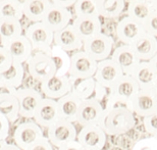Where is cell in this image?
Here are the masks:
<instances>
[{
	"label": "cell",
	"instance_id": "obj_17",
	"mask_svg": "<svg viewBox=\"0 0 157 150\" xmlns=\"http://www.w3.org/2000/svg\"><path fill=\"white\" fill-rule=\"evenodd\" d=\"M138 91H139V87L135 80L131 76L124 75L108 89L106 98L128 103Z\"/></svg>",
	"mask_w": 157,
	"mask_h": 150
},
{
	"label": "cell",
	"instance_id": "obj_48",
	"mask_svg": "<svg viewBox=\"0 0 157 150\" xmlns=\"http://www.w3.org/2000/svg\"><path fill=\"white\" fill-rule=\"evenodd\" d=\"M78 150H85V149H83V148H80V149H78Z\"/></svg>",
	"mask_w": 157,
	"mask_h": 150
},
{
	"label": "cell",
	"instance_id": "obj_39",
	"mask_svg": "<svg viewBox=\"0 0 157 150\" xmlns=\"http://www.w3.org/2000/svg\"><path fill=\"white\" fill-rule=\"evenodd\" d=\"M10 123L4 117L0 115V140H6L9 136Z\"/></svg>",
	"mask_w": 157,
	"mask_h": 150
},
{
	"label": "cell",
	"instance_id": "obj_8",
	"mask_svg": "<svg viewBox=\"0 0 157 150\" xmlns=\"http://www.w3.org/2000/svg\"><path fill=\"white\" fill-rule=\"evenodd\" d=\"M76 141L85 150H103L107 141V136L98 125L82 127L77 134Z\"/></svg>",
	"mask_w": 157,
	"mask_h": 150
},
{
	"label": "cell",
	"instance_id": "obj_4",
	"mask_svg": "<svg viewBox=\"0 0 157 150\" xmlns=\"http://www.w3.org/2000/svg\"><path fill=\"white\" fill-rule=\"evenodd\" d=\"M97 67V61L84 51H77L70 56V67L67 76L71 81L93 78Z\"/></svg>",
	"mask_w": 157,
	"mask_h": 150
},
{
	"label": "cell",
	"instance_id": "obj_37",
	"mask_svg": "<svg viewBox=\"0 0 157 150\" xmlns=\"http://www.w3.org/2000/svg\"><path fill=\"white\" fill-rule=\"evenodd\" d=\"M146 34H149L153 37L157 38V11L153 12L151 17L142 24Z\"/></svg>",
	"mask_w": 157,
	"mask_h": 150
},
{
	"label": "cell",
	"instance_id": "obj_31",
	"mask_svg": "<svg viewBox=\"0 0 157 150\" xmlns=\"http://www.w3.org/2000/svg\"><path fill=\"white\" fill-rule=\"evenodd\" d=\"M95 86L96 82L94 78L71 81V93L83 101V100L93 97Z\"/></svg>",
	"mask_w": 157,
	"mask_h": 150
},
{
	"label": "cell",
	"instance_id": "obj_23",
	"mask_svg": "<svg viewBox=\"0 0 157 150\" xmlns=\"http://www.w3.org/2000/svg\"><path fill=\"white\" fill-rule=\"evenodd\" d=\"M131 47L140 61H149L157 55V39L156 37L145 33L132 44Z\"/></svg>",
	"mask_w": 157,
	"mask_h": 150
},
{
	"label": "cell",
	"instance_id": "obj_42",
	"mask_svg": "<svg viewBox=\"0 0 157 150\" xmlns=\"http://www.w3.org/2000/svg\"><path fill=\"white\" fill-rule=\"evenodd\" d=\"M76 1L77 0H50L51 4L55 6H59V7L67 8V9L68 7H71V6H74Z\"/></svg>",
	"mask_w": 157,
	"mask_h": 150
},
{
	"label": "cell",
	"instance_id": "obj_1",
	"mask_svg": "<svg viewBox=\"0 0 157 150\" xmlns=\"http://www.w3.org/2000/svg\"><path fill=\"white\" fill-rule=\"evenodd\" d=\"M98 126L106 136H121L134 129L136 126V118L135 114L128 108L104 107Z\"/></svg>",
	"mask_w": 157,
	"mask_h": 150
},
{
	"label": "cell",
	"instance_id": "obj_10",
	"mask_svg": "<svg viewBox=\"0 0 157 150\" xmlns=\"http://www.w3.org/2000/svg\"><path fill=\"white\" fill-rule=\"evenodd\" d=\"M77 134L76 126L73 123L59 118L56 123L47 129V139L52 146L59 148L65 143L75 141Z\"/></svg>",
	"mask_w": 157,
	"mask_h": 150
},
{
	"label": "cell",
	"instance_id": "obj_18",
	"mask_svg": "<svg viewBox=\"0 0 157 150\" xmlns=\"http://www.w3.org/2000/svg\"><path fill=\"white\" fill-rule=\"evenodd\" d=\"M71 20H73V14L67 8L51 4L44 15L42 23L51 32L55 33L67 27Z\"/></svg>",
	"mask_w": 157,
	"mask_h": 150
},
{
	"label": "cell",
	"instance_id": "obj_30",
	"mask_svg": "<svg viewBox=\"0 0 157 150\" xmlns=\"http://www.w3.org/2000/svg\"><path fill=\"white\" fill-rule=\"evenodd\" d=\"M23 31L21 21L13 18L0 20V44L23 35Z\"/></svg>",
	"mask_w": 157,
	"mask_h": 150
},
{
	"label": "cell",
	"instance_id": "obj_9",
	"mask_svg": "<svg viewBox=\"0 0 157 150\" xmlns=\"http://www.w3.org/2000/svg\"><path fill=\"white\" fill-rule=\"evenodd\" d=\"M43 137L42 128L35 121H25L20 124L15 128L13 133L14 144L21 150H28Z\"/></svg>",
	"mask_w": 157,
	"mask_h": 150
},
{
	"label": "cell",
	"instance_id": "obj_40",
	"mask_svg": "<svg viewBox=\"0 0 157 150\" xmlns=\"http://www.w3.org/2000/svg\"><path fill=\"white\" fill-rule=\"evenodd\" d=\"M28 150H53V146L51 143L48 141V139L43 137L38 142L33 144Z\"/></svg>",
	"mask_w": 157,
	"mask_h": 150
},
{
	"label": "cell",
	"instance_id": "obj_25",
	"mask_svg": "<svg viewBox=\"0 0 157 150\" xmlns=\"http://www.w3.org/2000/svg\"><path fill=\"white\" fill-rule=\"evenodd\" d=\"M155 11H157V4H153L146 0H128V17L140 24H143Z\"/></svg>",
	"mask_w": 157,
	"mask_h": 150
},
{
	"label": "cell",
	"instance_id": "obj_13",
	"mask_svg": "<svg viewBox=\"0 0 157 150\" xmlns=\"http://www.w3.org/2000/svg\"><path fill=\"white\" fill-rule=\"evenodd\" d=\"M124 74L118 65L111 58H107L97 62L96 71L93 78L99 85L109 89Z\"/></svg>",
	"mask_w": 157,
	"mask_h": 150
},
{
	"label": "cell",
	"instance_id": "obj_28",
	"mask_svg": "<svg viewBox=\"0 0 157 150\" xmlns=\"http://www.w3.org/2000/svg\"><path fill=\"white\" fill-rule=\"evenodd\" d=\"M99 17L117 18L124 10V0H95Z\"/></svg>",
	"mask_w": 157,
	"mask_h": 150
},
{
	"label": "cell",
	"instance_id": "obj_6",
	"mask_svg": "<svg viewBox=\"0 0 157 150\" xmlns=\"http://www.w3.org/2000/svg\"><path fill=\"white\" fill-rule=\"evenodd\" d=\"M130 110L142 117L157 113V89H139L131 99Z\"/></svg>",
	"mask_w": 157,
	"mask_h": 150
},
{
	"label": "cell",
	"instance_id": "obj_3",
	"mask_svg": "<svg viewBox=\"0 0 157 150\" xmlns=\"http://www.w3.org/2000/svg\"><path fill=\"white\" fill-rule=\"evenodd\" d=\"M114 45V40L111 36L105 33H99L96 36L83 41V51L93 58L95 61H101L109 58L112 48Z\"/></svg>",
	"mask_w": 157,
	"mask_h": 150
},
{
	"label": "cell",
	"instance_id": "obj_38",
	"mask_svg": "<svg viewBox=\"0 0 157 150\" xmlns=\"http://www.w3.org/2000/svg\"><path fill=\"white\" fill-rule=\"evenodd\" d=\"M12 62L13 60L7 52V50L0 45V74L7 71L11 67Z\"/></svg>",
	"mask_w": 157,
	"mask_h": 150
},
{
	"label": "cell",
	"instance_id": "obj_45",
	"mask_svg": "<svg viewBox=\"0 0 157 150\" xmlns=\"http://www.w3.org/2000/svg\"><path fill=\"white\" fill-rule=\"evenodd\" d=\"M11 1H13L14 3H17V5H20V6L23 7V5L28 1V0H11Z\"/></svg>",
	"mask_w": 157,
	"mask_h": 150
},
{
	"label": "cell",
	"instance_id": "obj_11",
	"mask_svg": "<svg viewBox=\"0 0 157 150\" xmlns=\"http://www.w3.org/2000/svg\"><path fill=\"white\" fill-rule=\"evenodd\" d=\"M14 96L18 103L20 117L24 118H32L37 106L43 99L42 93L34 88H18Z\"/></svg>",
	"mask_w": 157,
	"mask_h": 150
},
{
	"label": "cell",
	"instance_id": "obj_24",
	"mask_svg": "<svg viewBox=\"0 0 157 150\" xmlns=\"http://www.w3.org/2000/svg\"><path fill=\"white\" fill-rule=\"evenodd\" d=\"M56 102H57L59 117L73 124L77 123L78 110L82 100L71 92L63 97L56 100Z\"/></svg>",
	"mask_w": 157,
	"mask_h": 150
},
{
	"label": "cell",
	"instance_id": "obj_14",
	"mask_svg": "<svg viewBox=\"0 0 157 150\" xmlns=\"http://www.w3.org/2000/svg\"><path fill=\"white\" fill-rule=\"evenodd\" d=\"M144 34H145V30L143 28V25L128 17V15H125L118 21L115 29V35L118 41L124 43V45L128 46L134 44Z\"/></svg>",
	"mask_w": 157,
	"mask_h": 150
},
{
	"label": "cell",
	"instance_id": "obj_27",
	"mask_svg": "<svg viewBox=\"0 0 157 150\" xmlns=\"http://www.w3.org/2000/svg\"><path fill=\"white\" fill-rule=\"evenodd\" d=\"M50 5V0H28L23 5L24 17L33 23H40Z\"/></svg>",
	"mask_w": 157,
	"mask_h": 150
},
{
	"label": "cell",
	"instance_id": "obj_16",
	"mask_svg": "<svg viewBox=\"0 0 157 150\" xmlns=\"http://www.w3.org/2000/svg\"><path fill=\"white\" fill-rule=\"evenodd\" d=\"M104 107L101 102L91 97L89 99L83 100L80 104L77 115V123L82 127L98 125Z\"/></svg>",
	"mask_w": 157,
	"mask_h": 150
},
{
	"label": "cell",
	"instance_id": "obj_46",
	"mask_svg": "<svg viewBox=\"0 0 157 150\" xmlns=\"http://www.w3.org/2000/svg\"><path fill=\"white\" fill-rule=\"evenodd\" d=\"M6 144H7L6 140H0V150H3V148L5 147Z\"/></svg>",
	"mask_w": 157,
	"mask_h": 150
},
{
	"label": "cell",
	"instance_id": "obj_44",
	"mask_svg": "<svg viewBox=\"0 0 157 150\" xmlns=\"http://www.w3.org/2000/svg\"><path fill=\"white\" fill-rule=\"evenodd\" d=\"M3 150H21V149L18 148L17 146L15 145V144H11V143H7L5 147L3 148Z\"/></svg>",
	"mask_w": 157,
	"mask_h": 150
},
{
	"label": "cell",
	"instance_id": "obj_22",
	"mask_svg": "<svg viewBox=\"0 0 157 150\" xmlns=\"http://www.w3.org/2000/svg\"><path fill=\"white\" fill-rule=\"evenodd\" d=\"M82 41L96 36L102 32V23L98 15L75 17L71 24Z\"/></svg>",
	"mask_w": 157,
	"mask_h": 150
},
{
	"label": "cell",
	"instance_id": "obj_26",
	"mask_svg": "<svg viewBox=\"0 0 157 150\" xmlns=\"http://www.w3.org/2000/svg\"><path fill=\"white\" fill-rule=\"evenodd\" d=\"M25 78L24 65L13 61L11 67L4 73L0 74V85L11 89H18L21 86Z\"/></svg>",
	"mask_w": 157,
	"mask_h": 150
},
{
	"label": "cell",
	"instance_id": "obj_35",
	"mask_svg": "<svg viewBox=\"0 0 157 150\" xmlns=\"http://www.w3.org/2000/svg\"><path fill=\"white\" fill-rule=\"evenodd\" d=\"M131 150H157V138L149 136L137 140Z\"/></svg>",
	"mask_w": 157,
	"mask_h": 150
},
{
	"label": "cell",
	"instance_id": "obj_47",
	"mask_svg": "<svg viewBox=\"0 0 157 150\" xmlns=\"http://www.w3.org/2000/svg\"><path fill=\"white\" fill-rule=\"evenodd\" d=\"M146 1L151 2V3H153V4H157V0H146Z\"/></svg>",
	"mask_w": 157,
	"mask_h": 150
},
{
	"label": "cell",
	"instance_id": "obj_41",
	"mask_svg": "<svg viewBox=\"0 0 157 150\" xmlns=\"http://www.w3.org/2000/svg\"><path fill=\"white\" fill-rule=\"evenodd\" d=\"M107 93H108V89L104 88L101 85H99L98 83H96L95 86V90H94V94H93V98L98 100L99 102H101V100L107 97Z\"/></svg>",
	"mask_w": 157,
	"mask_h": 150
},
{
	"label": "cell",
	"instance_id": "obj_29",
	"mask_svg": "<svg viewBox=\"0 0 157 150\" xmlns=\"http://www.w3.org/2000/svg\"><path fill=\"white\" fill-rule=\"evenodd\" d=\"M0 115L10 124L15 123L20 117L17 100L11 93H0Z\"/></svg>",
	"mask_w": 157,
	"mask_h": 150
},
{
	"label": "cell",
	"instance_id": "obj_49",
	"mask_svg": "<svg viewBox=\"0 0 157 150\" xmlns=\"http://www.w3.org/2000/svg\"><path fill=\"white\" fill-rule=\"evenodd\" d=\"M0 1H2V0H0Z\"/></svg>",
	"mask_w": 157,
	"mask_h": 150
},
{
	"label": "cell",
	"instance_id": "obj_43",
	"mask_svg": "<svg viewBox=\"0 0 157 150\" xmlns=\"http://www.w3.org/2000/svg\"><path fill=\"white\" fill-rule=\"evenodd\" d=\"M80 148H81L80 144H78L76 140H75V141H71V142L65 143V144L60 146V147L58 148V150H78Z\"/></svg>",
	"mask_w": 157,
	"mask_h": 150
},
{
	"label": "cell",
	"instance_id": "obj_21",
	"mask_svg": "<svg viewBox=\"0 0 157 150\" xmlns=\"http://www.w3.org/2000/svg\"><path fill=\"white\" fill-rule=\"evenodd\" d=\"M110 58L118 65L122 74L127 76H131L137 65L140 63L139 58L128 45H121L117 47Z\"/></svg>",
	"mask_w": 157,
	"mask_h": 150
},
{
	"label": "cell",
	"instance_id": "obj_20",
	"mask_svg": "<svg viewBox=\"0 0 157 150\" xmlns=\"http://www.w3.org/2000/svg\"><path fill=\"white\" fill-rule=\"evenodd\" d=\"M53 43L56 47L65 52L76 51L83 47V41L78 37L71 24L62 30L53 33Z\"/></svg>",
	"mask_w": 157,
	"mask_h": 150
},
{
	"label": "cell",
	"instance_id": "obj_7",
	"mask_svg": "<svg viewBox=\"0 0 157 150\" xmlns=\"http://www.w3.org/2000/svg\"><path fill=\"white\" fill-rule=\"evenodd\" d=\"M131 77L141 90L157 89V55L149 61H140Z\"/></svg>",
	"mask_w": 157,
	"mask_h": 150
},
{
	"label": "cell",
	"instance_id": "obj_36",
	"mask_svg": "<svg viewBox=\"0 0 157 150\" xmlns=\"http://www.w3.org/2000/svg\"><path fill=\"white\" fill-rule=\"evenodd\" d=\"M143 127L147 133L153 137H156L157 134V113L148 115L143 117Z\"/></svg>",
	"mask_w": 157,
	"mask_h": 150
},
{
	"label": "cell",
	"instance_id": "obj_32",
	"mask_svg": "<svg viewBox=\"0 0 157 150\" xmlns=\"http://www.w3.org/2000/svg\"><path fill=\"white\" fill-rule=\"evenodd\" d=\"M24 17L23 7L17 5L11 0L0 1V20L2 18H13L21 21Z\"/></svg>",
	"mask_w": 157,
	"mask_h": 150
},
{
	"label": "cell",
	"instance_id": "obj_19",
	"mask_svg": "<svg viewBox=\"0 0 157 150\" xmlns=\"http://www.w3.org/2000/svg\"><path fill=\"white\" fill-rule=\"evenodd\" d=\"M1 46L7 50L12 60L15 62H20L21 64L24 62H27L28 59L33 54L32 46L24 34L9 40L7 42L2 43Z\"/></svg>",
	"mask_w": 157,
	"mask_h": 150
},
{
	"label": "cell",
	"instance_id": "obj_33",
	"mask_svg": "<svg viewBox=\"0 0 157 150\" xmlns=\"http://www.w3.org/2000/svg\"><path fill=\"white\" fill-rule=\"evenodd\" d=\"M49 54L51 55L56 64V67H57L56 75L58 76L67 75L68 67H70V56L67 54V52L55 46L54 48L50 49Z\"/></svg>",
	"mask_w": 157,
	"mask_h": 150
},
{
	"label": "cell",
	"instance_id": "obj_5",
	"mask_svg": "<svg viewBox=\"0 0 157 150\" xmlns=\"http://www.w3.org/2000/svg\"><path fill=\"white\" fill-rule=\"evenodd\" d=\"M26 38L29 40L33 51L48 53L53 43V32H51L42 21L33 23L27 28L25 33Z\"/></svg>",
	"mask_w": 157,
	"mask_h": 150
},
{
	"label": "cell",
	"instance_id": "obj_34",
	"mask_svg": "<svg viewBox=\"0 0 157 150\" xmlns=\"http://www.w3.org/2000/svg\"><path fill=\"white\" fill-rule=\"evenodd\" d=\"M76 17L97 15L95 0H77L74 4Z\"/></svg>",
	"mask_w": 157,
	"mask_h": 150
},
{
	"label": "cell",
	"instance_id": "obj_15",
	"mask_svg": "<svg viewBox=\"0 0 157 150\" xmlns=\"http://www.w3.org/2000/svg\"><path fill=\"white\" fill-rule=\"evenodd\" d=\"M33 118L39 127L46 128V129L56 123L60 118L56 100L43 97L37 106Z\"/></svg>",
	"mask_w": 157,
	"mask_h": 150
},
{
	"label": "cell",
	"instance_id": "obj_2",
	"mask_svg": "<svg viewBox=\"0 0 157 150\" xmlns=\"http://www.w3.org/2000/svg\"><path fill=\"white\" fill-rule=\"evenodd\" d=\"M27 67L34 80L42 83L56 75L57 67L51 55L44 52H35L27 60Z\"/></svg>",
	"mask_w": 157,
	"mask_h": 150
},
{
	"label": "cell",
	"instance_id": "obj_12",
	"mask_svg": "<svg viewBox=\"0 0 157 150\" xmlns=\"http://www.w3.org/2000/svg\"><path fill=\"white\" fill-rule=\"evenodd\" d=\"M41 92L46 98L58 100L71 92V81L67 75H54L41 83Z\"/></svg>",
	"mask_w": 157,
	"mask_h": 150
}]
</instances>
